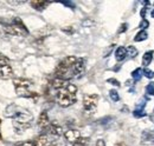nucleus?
Returning a JSON list of instances; mask_svg holds the SVG:
<instances>
[{"mask_svg": "<svg viewBox=\"0 0 154 146\" xmlns=\"http://www.w3.org/2000/svg\"><path fill=\"white\" fill-rule=\"evenodd\" d=\"M13 146H33V142H21L14 144Z\"/></svg>", "mask_w": 154, "mask_h": 146, "instance_id": "b1692460", "label": "nucleus"}, {"mask_svg": "<svg viewBox=\"0 0 154 146\" xmlns=\"http://www.w3.org/2000/svg\"><path fill=\"white\" fill-rule=\"evenodd\" d=\"M114 46H115V45H112V46H110V47H109V48L107 50V52L104 53V55H103V57H108V55L110 54V52H112V51L114 50Z\"/></svg>", "mask_w": 154, "mask_h": 146, "instance_id": "bb28decb", "label": "nucleus"}, {"mask_svg": "<svg viewBox=\"0 0 154 146\" xmlns=\"http://www.w3.org/2000/svg\"><path fill=\"white\" fill-rule=\"evenodd\" d=\"M109 97H110V99L113 101H119L120 100V95H119L117 91H115V90H112V91L109 92Z\"/></svg>", "mask_w": 154, "mask_h": 146, "instance_id": "6ab92c4d", "label": "nucleus"}, {"mask_svg": "<svg viewBox=\"0 0 154 146\" xmlns=\"http://www.w3.org/2000/svg\"><path fill=\"white\" fill-rule=\"evenodd\" d=\"M153 54H154V51H147L143 57H142V65L143 66H148L152 60H153Z\"/></svg>", "mask_w": 154, "mask_h": 146, "instance_id": "4468645a", "label": "nucleus"}, {"mask_svg": "<svg viewBox=\"0 0 154 146\" xmlns=\"http://www.w3.org/2000/svg\"><path fill=\"white\" fill-rule=\"evenodd\" d=\"M13 86L16 89V92L19 97L24 98H38V94L36 92L31 91V87L33 86V83L29 79H23V78H16L13 79Z\"/></svg>", "mask_w": 154, "mask_h": 146, "instance_id": "20e7f679", "label": "nucleus"}, {"mask_svg": "<svg viewBox=\"0 0 154 146\" xmlns=\"http://www.w3.org/2000/svg\"><path fill=\"white\" fill-rule=\"evenodd\" d=\"M108 83H112V84L115 85V86H120V83H119L116 79H108Z\"/></svg>", "mask_w": 154, "mask_h": 146, "instance_id": "cd10ccee", "label": "nucleus"}, {"mask_svg": "<svg viewBox=\"0 0 154 146\" xmlns=\"http://www.w3.org/2000/svg\"><path fill=\"white\" fill-rule=\"evenodd\" d=\"M5 117L13 120V126L18 133H21L23 131L27 130L33 121V115L31 114V112L29 110L20 107L14 104L10 105L6 109Z\"/></svg>", "mask_w": 154, "mask_h": 146, "instance_id": "f257e3e1", "label": "nucleus"}, {"mask_svg": "<svg viewBox=\"0 0 154 146\" xmlns=\"http://www.w3.org/2000/svg\"><path fill=\"white\" fill-rule=\"evenodd\" d=\"M4 32L8 36H25L29 34V31L26 28V26L24 25V22L19 18H14L10 24L4 25Z\"/></svg>", "mask_w": 154, "mask_h": 146, "instance_id": "39448f33", "label": "nucleus"}, {"mask_svg": "<svg viewBox=\"0 0 154 146\" xmlns=\"http://www.w3.org/2000/svg\"><path fill=\"white\" fill-rule=\"evenodd\" d=\"M10 61H8V59L5 57V55H2L0 53V65H7Z\"/></svg>", "mask_w": 154, "mask_h": 146, "instance_id": "5701e85b", "label": "nucleus"}, {"mask_svg": "<svg viewBox=\"0 0 154 146\" xmlns=\"http://www.w3.org/2000/svg\"><path fill=\"white\" fill-rule=\"evenodd\" d=\"M12 75H13V70L10 66V64H7V65H0V79L7 80V79L12 78Z\"/></svg>", "mask_w": 154, "mask_h": 146, "instance_id": "1a4fd4ad", "label": "nucleus"}, {"mask_svg": "<svg viewBox=\"0 0 154 146\" xmlns=\"http://www.w3.org/2000/svg\"><path fill=\"white\" fill-rule=\"evenodd\" d=\"M146 93L149 94V95H154V81L149 83V84L146 86Z\"/></svg>", "mask_w": 154, "mask_h": 146, "instance_id": "aec40b11", "label": "nucleus"}, {"mask_svg": "<svg viewBox=\"0 0 154 146\" xmlns=\"http://www.w3.org/2000/svg\"><path fill=\"white\" fill-rule=\"evenodd\" d=\"M64 6H68V7H70V8H75V5H74V2H71V1H64V2H62Z\"/></svg>", "mask_w": 154, "mask_h": 146, "instance_id": "a878e982", "label": "nucleus"}, {"mask_svg": "<svg viewBox=\"0 0 154 146\" xmlns=\"http://www.w3.org/2000/svg\"><path fill=\"white\" fill-rule=\"evenodd\" d=\"M50 146H56V145H55V144H54V143H52V144H51V145H50Z\"/></svg>", "mask_w": 154, "mask_h": 146, "instance_id": "2f4dec72", "label": "nucleus"}, {"mask_svg": "<svg viewBox=\"0 0 154 146\" xmlns=\"http://www.w3.org/2000/svg\"><path fill=\"white\" fill-rule=\"evenodd\" d=\"M64 137H65V139L68 142L74 144V143H76L77 140L81 138V132L78 130H75V128H70V130H68L64 133Z\"/></svg>", "mask_w": 154, "mask_h": 146, "instance_id": "0eeeda50", "label": "nucleus"}, {"mask_svg": "<svg viewBox=\"0 0 154 146\" xmlns=\"http://www.w3.org/2000/svg\"><path fill=\"white\" fill-rule=\"evenodd\" d=\"M95 146H106V143H104V140H102V139H98L96 142V144Z\"/></svg>", "mask_w": 154, "mask_h": 146, "instance_id": "c85d7f7f", "label": "nucleus"}, {"mask_svg": "<svg viewBox=\"0 0 154 146\" xmlns=\"http://www.w3.org/2000/svg\"><path fill=\"white\" fill-rule=\"evenodd\" d=\"M126 57H127V51H126V47H123V46H120V47H117L115 51V59L117 61H122V60H125L126 59Z\"/></svg>", "mask_w": 154, "mask_h": 146, "instance_id": "ddd939ff", "label": "nucleus"}, {"mask_svg": "<svg viewBox=\"0 0 154 146\" xmlns=\"http://www.w3.org/2000/svg\"><path fill=\"white\" fill-rule=\"evenodd\" d=\"M97 104H98V95L97 94H87L83 99L84 111L89 114H91L96 111Z\"/></svg>", "mask_w": 154, "mask_h": 146, "instance_id": "423d86ee", "label": "nucleus"}, {"mask_svg": "<svg viewBox=\"0 0 154 146\" xmlns=\"http://www.w3.org/2000/svg\"><path fill=\"white\" fill-rule=\"evenodd\" d=\"M142 74H143L146 78H148V79H152V78H154V71H151V70H148V69L142 70Z\"/></svg>", "mask_w": 154, "mask_h": 146, "instance_id": "4be33fe9", "label": "nucleus"}, {"mask_svg": "<svg viewBox=\"0 0 154 146\" xmlns=\"http://www.w3.org/2000/svg\"><path fill=\"white\" fill-rule=\"evenodd\" d=\"M52 144V140H50L48 134H40L33 140V146H50Z\"/></svg>", "mask_w": 154, "mask_h": 146, "instance_id": "9d476101", "label": "nucleus"}, {"mask_svg": "<svg viewBox=\"0 0 154 146\" xmlns=\"http://www.w3.org/2000/svg\"><path fill=\"white\" fill-rule=\"evenodd\" d=\"M50 124H51V121H50V119H49L48 113H46L45 111H44V112H42V113H40V115H39V118H38L39 128H40L42 131H46L48 127L50 126Z\"/></svg>", "mask_w": 154, "mask_h": 146, "instance_id": "6e6552de", "label": "nucleus"}, {"mask_svg": "<svg viewBox=\"0 0 154 146\" xmlns=\"http://www.w3.org/2000/svg\"><path fill=\"white\" fill-rule=\"evenodd\" d=\"M77 87L74 84H68L64 89L56 91V100L62 107H69L76 101Z\"/></svg>", "mask_w": 154, "mask_h": 146, "instance_id": "7ed1b4c3", "label": "nucleus"}, {"mask_svg": "<svg viewBox=\"0 0 154 146\" xmlns=\"http://www.w3.org/2000/svg\"><path fill=\"white\" fill-rule=\"evenodd\" d=\"M151 17H152V18H154V10L151 12Z\"/></svg>", "mask_w": 154, "mask_h": 146, "instance_id": "7c9ffc66", "label": "nucleus"}, {"mask_svg": "<svg viewBox=\"0 0 154 146\" xmlns=\"http://www.w3.org/2000/svg\"><path fill=\"white\" fill-rule=\"evenodd\" d=\"M148 38V33L146 32V31H140L139 33H136V36L134 38V41L136 42H139V41H143V40H146Z\"/></svg>", "mask_w": 154, "mask_h": 146, "instance_id": "2eb2a0df", "label": "nucleus"}, {"mask_svg": "<svg viewBox=\"0 0 154 146\" xmlns=\"http://www.w3.org/2000/svg\"><path fill=\"white\" fill-rule=\"evenodd\" d=\"M126 51H127V55L131 57V58H135L137 55V50L135 48L134 46H128L126 48Z\"/></svg>", "mask_w": 154, "mask_h": 146, "instance_id": "f3484780", "label": "nucleus"}, {"mask_svg": "<svg viewBox=\"0 0 154 146\" xmlns=\"http://www.w3.org/2000/svg\"><path fill=\"white\" fill-rule=\"evenodd\" d=\"M133 114H134L135 118H141V117H145V115H146V112H145V110L135 109L134 112H133Z\"/></svg>", "mask_w": 154, "mask_h": 146, "instance_id": "412c9836", "label": "nucleus"}, {"mask_svg": "<svg viewBox=\"0 0 154 146\" xmlns=\"http://www.w3.org/2000/svg\"><path fill=\"white\" fill-rule=\"evenodd\" d=\"M142 69L139 67V69H135L134 71L132 72V78L134 79V81H139L141 78H142Z\"/></svg>", "mask_w": 154, "mask_h": 146, "instance_id": "dca6fc26", "label": "nucleus"}, {"mask_svg": "<svg viewBox=\"0 0 154 146\" xmlns=\"http://www.w3.org/2000/svg\"><path fill=\"white\" fill-rule=\"evenodd\" d=\"M46 131H48V133H49L50 136L56 137V138L60 137V136L63 134V128L60 127L58 124H56V123H51Z\"/></svg>", "mask_w": 154, "mask_h": 146, "instance_id": "9b49d317", "label": "nucleus"}, {"mask_svg": "<svg viewBox=\"0 0 154 146\" xmlns=\"http://www.w3.org/2000/svg\"><path fill=\"white\" fill-rule=\"evenodd\" d=\"M127 28H128V24H122L121 25V27L119 28V33H123V32H126L127 31Z\"/></svg>", "mask_w": 154, "mask_h": 146, "instance_id": "393cba45", "label": "nucleus"}, {"mask_svg": "<svg viewBox=\"0 0 154 146\" xmlns=\"http://www.w3.org/2000/svg\"><path fill=\"white\" fill-rule=\"evenodd\" d=\"M51 2L50 1H43V0H35V1H31V6L37 10V11H43L45 10Z\"/></svg>", "mask_w": 154, "mask_h": 146, "instance_id": "f8f14e48", "label": "nucleus"}, {"mask_svg": "<svg viewBox=\"0 0 154 146\" xmlns=\"http://www.w3.org/2000/svg\"><path fill=\"white\" fill-rule=\"evenodd\" d=\"M115 146H127V145H126V144H125L123 142H120V143H117V144H116Z\"/></svg>", "mask_w": 154, "mask_h": 146, "instance_id": "c756f323", "label": "nucleus"}, {"mask_svg": "<svg viewBox=\"0 0 154 146\" xmlns=\"http://www.w3.org/2000/svg\"><path fill=\"white\" fill-rule=\"evenodd\" d=\"M139 27L141 28V31H146L149 27V21L147 19H142L141 22H140V25H139Z\"/></svg>", "mask_w": 154, "mask_h": 146, "instance_id": "a211bd4d", "label": "nucleus"}, {"mask_svg": "<svg viewBox=\"0 0 154 146\" xmlns=\"http://www.w3.org/2000/svg\"><path fill=\"white\" fill-rule=\"evenodd\" d=\"M76 57L70 55V57L64 58L62 61H59V64L56 67V71H55V77L58 79L65 80V81L75 78L77 74L74 69V64L76 63Z\"/></svg>", "mask_w": 154, "mask_h": 146, "instance_id": "f03ea898", "label": "nucleus"}]
</instances>
